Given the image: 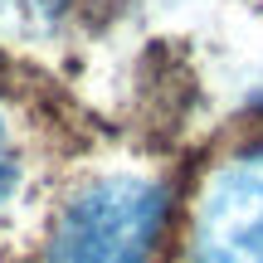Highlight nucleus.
Listing matches in <instances>:
<instances>
[{
  "label": "nucleus",
  "mask_w": 263,
  "mask_h": 263,
  "mask_svg": "<svg viewBox=\"0 0 263 263\" xmlns=\"http://www.w3.org/2000/svg\"><path fill=\"white\" fill-rule=\"evenodd\" d=\"M166 190L141 176H107L64 205L49 263H156Z\"/></svg>",
  "instance_id": "obj_1"
},
{
  "label": "nucleus",
  "mask_w": 263,
  "mask_h": 263,
  "mask_svg": "<svg viewBox=\"0 0 263 263\" xmlns=\"http://www.w3.org/2000/svg\"><path fill=\"white\" fill-rule=\"evenodd\" d=\"M190 263H263V151L229 161L205 185Z\"/></svg>",
  "instance_id": "obj_2"
},
{
  "label": "nucleus",
  "mask_w": 263,
  "mask_h": 263,
  "mask_svg": "<svg viewBox=\"0 0 263 263\" xmlns=\"http://www.w3.org/2000/svg\"><path fill=\"white\" fill-rule=\"evenodd\" d=\"M83 0H0V29H10V34H49Z\"/></svg>",
  "instance_id": "obj_3"
},
{
  "label": "nucleus",
  "mask_w": 263,
  "mask_h": 263,
  "mask_svg": "<svg viewBox=\"0 0 263 263\" xmlns=\"http://www.w3.org/2000/svg\"><path fill=\"white\" fill-rule=\"evenodd\" d=\"M15 180H20V151H15V137H10V127L0 122V200H10Z\"/></svg>",
  "instance_id": "obj_4"
}]
</instances>
